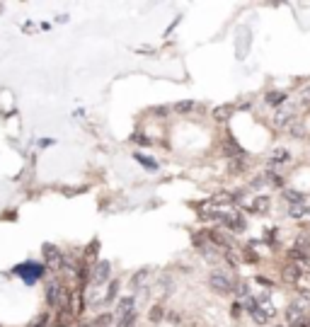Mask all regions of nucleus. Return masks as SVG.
I'll return each mask as SVG.
<instances>
[{
  "mask_svg": "<svg viewBox=\"0 0 310 327\" xmlns=\"http://www.w3.org/2000/svg\"><path fill=\"white\" fill-rule=\"evenodd\" d=\"M209 286L214 288L216 293H230L233 291V279H230L228 274H223L221 269H216V272H211V276H209Z\"/></svg>",
  "mask_w": 310,
  "mask_h": 327,
  "instance_id": "f257e3e1",
  "label": "nucleus"
},
{
  "mask_svg": "<svg viewBox=\"0 0 310 327\" xmlns=\"http://www.w3.org/2000/svg\"><path fill=\"white\" fill-rule=\"evenodd\" d=\"M44 262H46V267H49V269H54V272H58V269L66 264L63 252H61L56 245H44Z\"/></svg>",
  "mask_w": 310,
  "mask_h": 327,
  "instance_id": "f03ea898",
  "label": "nucleus"
},
{
  "mask_svg": "<svg viewBox=\"0 0 310 327\" xmlns=\"http://www.w3.org/2000/svg\"><path fill=\"white\" fill-rule=\"evenodd\" d=\"M109 274H112V264L109 262H97V267H94V272H92V281L102 286V284H107Z\"/></svg>",
  "mask_w": 310,
  "mask_h": 327,
  "instance_id": "7ed1b4c3",
  "label": "nucleus"
},
{
  "mask_svg": "<svg viewBox=\"0 0 310 327\" xmlns=\"http://www.w3.org/2000/svg\"><path fill=\"white\" fill-rule=\"evenodd\" d=\"M305 272H308V264H300V262H298V264H288V267L283 269V279H286V281H298Z\"/></svg>",
  "mask_w": 310,
  "mask_h": 327,
  "instance_id": "20e7f679",
  "label": "nucleus"
},
{
  "mask_svg": "<svg viewBox=\"0 0 310 327\" xmlns=\"http://www.w3.org/2000/svg\"><path fill=\"white\" fill-rule=\"evenodd\" d=\"M303 313H305V308L303 305H298V303H291L288 308H286V317H288V322L291 325H296L303 320Z\"/></svg>",
  "mask_w": 310,
  "mask_h": 327,
  "instance_id": "39448f33",
  "label": "nucleus"
},
{
  "mask_svg": "<svg viewBox=\"0 0 310 327\" xmlns=\"http://www.w3.org/2000/svg\"><path fill=\"white\" fill-rule=\"evenodd\" d=\"M257 303H259V310H262V313L267 315L269 320L274 317V315H276V308H274V303H271V298L267 296V293H262V296L257 298Z\"/></svg>",
  "mask_w": 310,
  "mask_h": 327,
  "instance_id": "423d86ee",
  "label": "nucleus"
},
{
  "mask_svg": "<svg viewBox=\"0 0 310 327\" xmlns=\"http://www.w3.org/2000/svg\"><path fill=\"white\" fill-rule=\"evenodd\" d=\"M134 296H126V298H119V308H117V315L119 317H126V315L134 313Z\"/></svg>",
  "mask_w": 310,
  "mask_h": 327,
  "instance_id": "0eeeda50",
  "label": "nucleus"
},
{
  "mask_svg": "<svg viewBox=\"0 0 310 327\" xmlns=\"http://www.w3.org/2000/svg\"><path fill=\"white\" fill-rule=\"evenodd\" d=\"M293 122H296V117L291 112H276V117H274V126H279V129H288V124Z\"/></svg>",
  "mask_w": 310,
  "mask_h": 327,
  "instance_id": "6e6552de",
  "label": "nucleus"
},
{
  "mask_svg": "<svg viewBox=\"0 0 310 327\" xmlns=\"http://www.w3.org/2000/svg\"><path fill=\"white\" fill-rule=\"evenodd\" d=\"M223 221V226L226 228H230V231H245V221L238 216H223L221 218Z\"/></svg>",
  "mask_w": 310,
  "mask_h": 327,
  "instance_id": "1a4fd4ad",
  "label": "nucleus"
},
{
  "mask_svg": "<svg viewBox=\"0 0 310 327\" xmlns=\"http://www.w3.org/2000/svg\"><path fill=\"white\" fill-rule=\"evenodd\" d=\"M223 153H226L228 158H235V155H238V158H243V148H240L233 138H228V141L223 143Z\"/></svg>",
  "mask_w": 310,
  "mask_h": 327,
  "instance_id": "9d476101",
  "label": "nucleus"
},
{
  "mask_svg": "<svg viewBox=\"0 0 310 327\" xmlns=\"http://www.w3.org/2000/svg\"><path fill=\"white\" fill-rule=\"evenodd\" d=\"M269 206H271L269 196H257L255 201H252V211H255V213H267Z\"/></svg>",
  "mask_w": 310,
  "mask_h": 327,
  "instance_id": "9b49d317",
  "label": "nucleus"
},
{
  "mask_svg": "<svg viewBox=\"0 0 310 327\" xmlns=\"http://www.w3.org/2000/svg\"><path fill=\"white\" fill-rule=\"evenodd\" d=\"M58 296H61V286H58V284H49V288H46V300H49V303H51V305H56V303H58Z\"/></svg>",
  "mask_w": 310,
  "mask_h": 327,
  "instance_id": "f8f14e48",
  "label": "nucleus"
},
{
  "mask_svg": "<svg viewBox=\"0 0 310 327\" xmlns=\"http://www.w3.org/2000/svg\"><path fill=\"white\" fill-rule=\"evenodd\" d=\"M291 155H288V150H283V148H276L274 153L269 155V163L271 165H276V163H286Z\"/></svg>",
  "mask_w": 310,
  "mask_h": 327,
  "instance_id": "ddd939ff",
  "label": "nucleus"
},
{
  "mask_svg": "<svg viewBox=\"0 0 310 327\" xmlns=\"http://www.w3.org/2000/svg\"><path fill=\"white\" fill-rule=\"evenodd\" d=\"M146 279H148V269H138V272L131 276V286H134V288H141V284H143Z\"/></svg>",
  "mask_w": 310,
  "mask_h": 327,
  "instance_id": "4468645a",
  "label": "nucleus"
},
{
  "mask_svg": "<svg viewBox=\"0 0 310 327\" xmlns=\"http://www.w3.org/2000/svg\"><path fill=\"white\" fill-rule=\"evenodd\" d=\"M291 216H293V218H305V216H310V208H308V206L293 204V206H291Z\"/></svg>",
  "mask_w": 310,
  "mask_h": 327,
  "instance_id": "2eb2a0df",
  "label": "nucleus"
},
{
  "mask_svg": "<svg viewBox=\"0 0 310 327\" xmlns=\"http://www.w3.org/2000/svg\"><path fill=\"white\" fill-rule=\"evenodd\" d=\"M283 196H286V199H288L291 204H300V201L305 199L303 194H298V191H293V189H286V191H283Z\"/></svg>",
  "mask_w": 310,
  "mask_h": 327,
  "instance_id": "dca6fc26",
  "label": "nucleus"
},
{
  "mask_svg": "<svg viewBox=\"0 0 310 327\" xmlns=\"http://www.w3.org/2000/svg\"><path fill=\"white\" fill-rule=\"evenodd\" d=\"M267 102L276 107V104H281V102H286V95H283V92H269V95H267Z\"/></svg>",
  "mask_w": 310,
  "mask_h": 327,
  "instance_id": "f3484780",
  "label": "nucleus"
},
{
  "mask_svg": "<svg viewBox=\"0 0 310 327\" xmlns=\"http://www.w3.org/2000/svg\"><path fill=\"white\" fill-rule=\"evenodd\" d=\"M252 320H255L257 325H267V322H269V317H267V315L262 313V310H259V308H257L255 313H252Z\"/></svg>",
  "mask_w": 310,
  "mask_h": 327,
  "instance_id": "a211bd4d",
  "label": "nucleus"
},
{
  "mask_svg": "<svg viewBox=\"0 0 310 327\" xmlns=\"http://www.w3.org/2000/svg\"><path fill=\"white\" fill-rule=\"evenodd\" d=\"M194 107H196V104L187 99V102H177V104H175V112H182V114H184V112H191Z\"/></svg>",
  "mask_w": 310,
  "mask_h": 327,
  "instance_id": "6ab92c4d",
  "label": "nucleus"
},
{
  "mask_svg": "<svg viewBox=\"0 0 310 327\" xmlns=\"http://www.w3.org/2000/svg\"><path fill=\"white\" fill-rule=\"evenodd\" d=\"M214 114H216L218 122H221V119H228V117H230V107H218Z\"/></svg>",
  "mask_w": 310,
  "mask_h": 327,
  "instance_id": "aec40b11",
  "label": "nucleus"
},
{
  "mask_svg": "<svg viewBox=\"0 0 310 327\" xmlns=\"http://www.w3.org/2000/svg\"><path fill=\"white\" fill-rule=\"evenodd\" d=\"M288 131H291V136H300V134H303V126L298 122H293V124H288Z\"/></svg>",
  "mask_w": 310,
  "mask_h": 327,
  "instance_id": "412c9836",
  "label": "nucleus"
},
{
  "mask_svg": "<svg viewBox=\"0 0 310 327\" xmlns=\"http://www.w3.org/2000/svg\"><path fill=\"white\" fill-rule=\"evenodd\" d=\"M136 322V313L126 315V317H122V322H119V327H131Z\"/></svg>",
  "mask_w": 310,
  "mask_h": 327,
  "instance_id": "4be33fe9",
  "label": "nucleus"
},
{
  "mask_svg": "<svg viewBox=\"0 0 310 327\" xmlns=\"http://www.w3.org/2000/svg\"><path fill=\"white\" fill-rule=\"evenodd\" d=\"M211 240H214V243H218L221 247H228V240H226L223 235H218V233H211Z\"/></svg>",
  "mask_w": 310,
  "mask_h": 327,
  "instance_id": "5701e85b",
  "label": "nucleus"
},
{
  "mask_svg": "<svg viewBox=\"0 0 310 327\" xmlns=\"http://www.w3.org/2000/svg\"><path fill=\"white\" fill-rule=\"evenodd\" d=\"M109 322H112V317H109V315H99V317H97V322H94V327H105V325H109Z\"/></svg>",
  "mask_w": 310,
  "mask_h": 327,
  "instance_id": "b1692460",
  "label": "nucleus"
},
{
  "mask_svg": "<svg viewBox=\"0 0 310 327\" xmlns=\"http://www.w3.org/2000/svg\"><path fill=\"white\" fill-rule=\"evenodd\" d=\"M136 160H138V163H143V165H148V167H153V170L158 167V165H155V160H150V158H143V155H136Z\"/></svg>",
  "mask_w": 310,
  "mask_h": 327,
  "instance_id": "393cba45",
  "label": "nucleus"
},
{
  "mask_svg": "<svg viewBox=\"0 0 310 327\" xmlns=\"http://www.w3.org/2000/svg\"><path fill=\"white\" fill-rule=\"evenodd\" d=\"M230 172H240L243 170V160H230Z\"/></svg>",
  "mask_w": 310,
  "mask_h": 327,
  "instance_id": "a878e982",
  "label": "nucleus"
},
{
  "mask_svg": "<svg viewBox=\"0 0 310 327\" xmlns=\"http://www.w3.org/2000/svg\"><path fill=\"white\" fill-rule=\"evenodd\" d=\"M160 317H162V308L160 305H155V308L150 310V320H160Z\"/></svg>",
  "mask_w": 310,
  "mask_h": 327,
  "instance_id": "bb28decb",
  "label": "nucleus"
},
{
  "mask_svg": "<svg viewBox=\"0 0 310 327\" xmlns=\"http://www.w3.org/2000/svg\"><path fill=\"white\" fill-rule=\"evenodd\" d=\"M117 288H119V284H112V286H109V291H107V300H112L114 296H117Z\"/></svg>",
  "mask_w": 310,
  "mask_h": 327,
  "instance_id": "cd10ccee",
  "label": "nucleus"
},
{
  "mask_svg": "<svg viewBox=\"0 0 310 327\" xmlns=\"http://www.w3.org/2000/svg\"><path fill=\"white\" fill-rule=\"evenodd\" d=\"M46 322H49V317H46V315H41V317H39V320H37V322H34L32 327H46Z\"/></svg>",
  "mask_w": 310,
  "mask_h": 327,
  "instance_id": "c85d7f7f",
  "label": "nucleus"
},
{
  "mask_svg": "<svg viewBox=\"0 0 310 327\" xmlns=\"http://www.w3.org/2000/svg\"><path fill=\"white\" fill-rule=\"evenodd\" d=\"M300 102H303L305 107H310V90H305V95L300 97Z\"/></svg>",
  "mask_w": 310,
  "mask_h": 327,
  "instance_id": "c756f323",
  "label": "nucleus"
},
{
  "mask_svg": "<svg viewBox=\"0 0 310 327\" xmlns=\"http://www.w3.org/2000/svg\"><path fill=\"white\" fill-rule=\"evenodd\" d=\"M134 141H136V143H141V146H148V143H150L148 138H143V136H134Z\"/></svg>",
  "mask_w": 310,
  "mask_h": 327,
  "instance_id": "7c9ffc66",
  "label": "nucleus"
},
{
  "mask_svg": "<svg viewBox=\"0 0 310 327\" xmlns=\"http://www.w3.org/2000/svg\"><path fill=\"white\" fill-rule=\"evenodd\" d=\"M257 281H259V284H264V286H271V281H269V279H264V276H257Z\"/></svg>",
  "mask_w": 310,
  "mask_h": 327,
  "instance_id": "2f4dec72",
  "label": "nucleus"
},
{
  "mask_svg": "<svg viewBox=\"0 0 310 327\" xmlns=\"http://www.w3.org/2000/svg\"><path fill=\"white\" fill-rule=\"evenodd\" d=\"M298 291H300V288H298ZM300 296H303L305 300H310V291H308V288H303V291H300Z\"/></svg>",
  "mask_w": 310,
  "mask_h": 327,
  "instance_id": "473e14b6",
  "label": "nucleus"
},
{
  "mask_svg": "<svg viewBox=\"0 0 310 327\" xmlns=\"http://www.w3.org/2000/svg\"><path fill=\"white\" fill-rule=\"evenodd\" d=\"M87 327H94V325H87Z\"/></svg>",
  "mask_w": 310,
  "mask_h": 327,
  "instance_id": "72a5a7b5",
  "label": "nucleus"
}]
</instances>
